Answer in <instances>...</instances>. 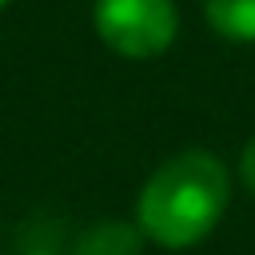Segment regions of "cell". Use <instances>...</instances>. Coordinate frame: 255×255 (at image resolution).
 Wrapping results in <instances>:
<instances>
[{
  "instance_id": "6da1fadb",
  "label": "cell",
  "mask_w": 255,
  "mask_h": 255,
  "mask_svg": "<svg viewBox=\"0 0 255 255\" xmlns=\"http://www.w3.org/2000/svg\"><path fill=\"white\" fill-rule=\"evenodd\" d=\"M227 199H231V179L223 159L203 147H191L167 159L143 183L135 223L143 239L179 251L215 231L219 215L227 211Z\"/></svg>"
},
{
  "instance_id": "7a4b0ae2",
  "label": "cell",
  "mask_w": 255,
  "mask_h": 255,
  "mask_svg": "<svg viewBox=\"0 0 255 255\" xmlns=\"http://www.w3.org/2000/svg\"><path fill=\"white\" fill-rule=\"evenodd\" d=\"M96 32L124 60H155L171 48L179 12L175 0H100Z\"/></svg>"
},
{
  "instance_id": "3957f363",
  "label": "cell",
  "mask_w": 255,
  "mask_h": 255,
  "mask_svg": "<svg viewBox=\"0 0 255 255\" xmlns=\"http://www.w3.org/2000/svg\"><path fill=\"white\" fill-rule=\"evenodd\" d=\"M139 251H143V231L139 223H124V219H100L84 227L72 247V255H139Z\"/></svg>"
},
{
  "instance_id": "277c9868",
  "label": "cell",
  "mask_w": 255,
  "mask_h": 255,
  "mask_svg": "<svg viewBox=\"0 0 255 255\" xmlns=\"http://www.w3.org/2000/svg\"><path fill=\"white\" fill-rule=\"evenodd\" d=\"M203 16L227 40H255V0H203Z\"/></svg>"
},
{
  "instance_id": "5b68a950",
  "label": "cell",
  "mask_w": 255,
  "mask_h": 255,
  "mask_svg": "<svg viewBox=\"0 0 255 255\" xmlns=\"http://www.w3.org/2000/svg\"><path fill=\"white\" fill-rule=\"evenodd\" d=\"M239 175H243V183L255 191V139L243 147V159H239Z\"/></svg>"
},
{
  "instance_id": "8992f818",
  "label": "cell",
  "mask_w": 255,
  "mask_h": 255,
  "mask_svg": "<svg viewBox=\"0 0 255 255\" xmlns=\"http://www.w3.org/2000/svg\"><path fill=\"white\" fill-rule=\"evenodd\" d=\"M28 255H48V251H28Z\"/></svg>"
},
{
  "instance_id": "52a82bcc",
  "label": "cell",
  "mask_w": 255,
  "mask_h": 255,
  "mask_svg": "<svg viewBox=\"0 0 255 255\" xmlns=\"http://www.w3.org/2000/svg\"><path fill=\"white\" fill-rule=\"evenodd\" d=\"M4 4H12V0H0V8H4Z\"/></svg>"
}]
</instances>
